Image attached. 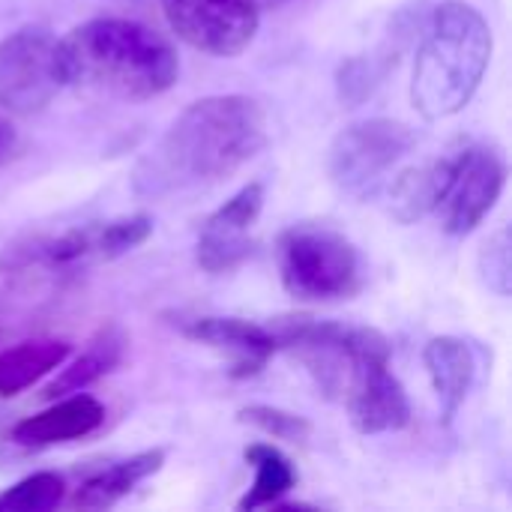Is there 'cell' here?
Returning <instances> with one entry per match:
<instances>
[{
  "label": "cell",
  "mask_w": 512,
  "mask_h": 512,
  "mask_svg": "<svg viewBox=\"0 0 512 512\" xmlns=\"http://www.w3.org/2000/svg\"><path fill=\"white\" fill-rule=\"evenodd\" d=\"M267 144V117L252 96L228 93L192 102L159 138L138 171V189L171 195L237 174Z\"/></svg>",
  "instance_id": "obj_1"
},
{
  "label": "cell",
  "mask_w": 512,
  "mask_h": 512,
  "mask_svg": "<svg viewBox=\"0 0 512 512\" xmlns=\"http://www.w3.org/2000/svg\"><path fill=\"white\" fill-rule=\"evenodd\" d=\"M66 87L90 96L144 102L168 93L180 75L174 45L129 18H93L60 39Z\"/></svg>",
  "instance_id": "obj_2"
},
{
  "label": "cell",
  "mask_w": 512,
  "mask_h": 512,
  "mask_svg": "<svg viewBox=\"0 0 512 512\" xmlns=\"http://www.w3.org/2000/svg\"><path fill=\"white\" fill-rule=\"evenodd\" d=\"M492 27L477 6L444 0L432 9L414 57L411 105L426 120L459 114L477 93L492 60Z\"/></svg>",
  "instance_id": "obj_3"
},
{
  "label": "cell",
  "mask_w": 512,
  "mask_h": 512,
  "mask_svg": "<svg viewBox=\"0 0 512 512\" xmlns=\"http://www.w3.org/2000/svg\"><path fill=\"white\" fill-rule=\"evenodd\" d=\"M279 348H288L315 378L318 390L336 402L378 366H390V342L369 327H348L315 318H282L270 327Z\"/></svg>",
  "instance_id": "obj_4"
},
{
  "label": "cell",
  "mask_w": 512,
  "mask_h": 512,
  "mask_svg": "<svg viewBox=\"0 0 512 512\" xmlns=\"http://www.w3.org/2000/svg\"><path fill=\"white\" fill-rule=\"evenodd\" d=\"M276 264L282 288L300 303L348 300L363 285L354 243L327 225H291L279 234Z\"/></svg>",
  "instance_id": "obj_5"
},
{
  "label": "cell",
  "mask_w": 512,
  "mask_h": 512,
  "mask_svg": "<svg viewBox=\"0 0 512 512\" xmlns=\"http://www.w3.org/2000/svg\"><path fill=\"white\" fill-rule=\"evenodd\" d=\"M153 231L150 216H123L111 222H90L57 237L36 234L9 243L0 252V273L27 270H75L102 261H114L141 246Z\"/></svg>",
  "instance_id": "obj_6"
},
{
  "label": "cell",
  "mask_w": 512,
  "mask_h": 512,
  "mask_svg": "<svg viewBox=\"0 0 512 512\" xmlns=\"http://www.w3.org/2000/svg\"><path fill=\"white\" fill-rule=\"evenodd\" d=\"M63 87V51L51 30L30 24L0 39V111L33 117Z\"/></svg>",
  "instance_id": "obj_7"
},
{
  "label": "cell",
  "mask_w": 512,
  "mask_h": 512,
  "mask_svg": "<svg viewBox=\"0 0 512 512\" xmlns=\"http://www.w3.org/2000/svg\"><path fill=\"white\" fill-rule=\"evenodd\" d=\"M417 135L408 123L372 117L345 126L327 156L330 180L348 195H366L381 186V180L411 153Z\"/></svg>",
  "instance_id": "obj_8"
},
{
  "label": "cell",
  "mask_w": 512,
  "mask_h": 512,
  "mask_svg": "<svg viewBox=\"0 0 512 512\" xmlns=\"http://www.w3.org/2000/svg\"><path fill=\"white\" fill-rule=\"evenodd\" d=\"M159 3L177 39L213 57H234L246 51L261 24V9L255 0H159Z\"/></svg>",
  "instance_id": "obj_9"
},
{
  "label": "cell",
  "mask_w": 512,
  "mask_h": 512,
  "mask_svg": "<svg viewBox=\"0 0 512 512\" xmlns=\"http://www.w3.org/2000/svg\"><path fill=\"white\" fill-rule=\"evenodd\" d=\"M507 186V165L498 150L471 144L453 153V174L435 210L441 228L453 237L471 234L498 204Z\"/></svg>",
  "instance_id": "obj_10"
},
{
  "label": "cell",
  "mask_w": 512,
  "mask_h": 512,
  "mask_svg": "<svg viewBox=\"0 0 512 512\" xmlns=\"http://www.w3.org/2000/svg\"><path fill=\"white\" fill-rule=\"evenodd\" d=\"M264 207V186L249 183L237 195H231L216 213L207 216L198 234V264L207 273H231L237 270L255 249L249 231L258 222Z\"/></svg>",
  "instance_id": "obj_11"
},
{
  "label": "cell",
  "mask_w": 512,
  "mask_h": 512,
  "mask_svg": "<svg viewBox=\"0 0 512 512\" xmlns=\"http://www.w3.org/2000/svg\"><path fill=\"white\" fill-rule=\"evenodd\" d=\"M183 336L192 342H201L222 354L228 360L231 378H249L258 375L270 357L279 351V342L270 327L243 321V318H192L180 324Z\"/></svg>",
  "instance_id": "obj_12"
},
{
  "label": "cell",
  "mask_w": 512,
  "mask_h": 512,
  "mask_svg": "<svg viewBox=\"0 0 512 512\" xmlns=\"http://www.w3.org/2000/svg\"><path fill=\"white\" fill-rule=\"evenodd\" d=\"M360 435L399 432L411 423V402L390 366H378L360 378V384L342 402Z\"/></svg>",
  "instance_id": "obj_13"
},
{
  "label": "cell",
  "mask_w": 512,
  "mask_h": 512,
  "mask_svg": "<svg viewBox=\"0 0 512 512\" xmlns=\"http://www.w3.org/2000/svg\"><path fill=\"white\" fill-rule=\"evenodd\" d=\"M102 420H105V408L93 396L72 393L69 399H60L51 408L15 423L12 441L21 447H54L96 432Z\"/></svg>",
  "instance_id": "obj_14"
},
{
  "label": "cell",
  "mask_w": 512,
  "mask_h": 512,
  "mask_svg": "<svg viewBox=\"0 0 512 512\" xmlns=\"http://www.w3.org/2000/svg\"><path fill=\"white\" fill-rule=\"evenodd\" d=\"M423 363L432 381V390L438 396L441 414L447 423H453V417L459 414V408L465 405L471 384H474V354L471 348L456 339V336H438L426 345L423 351Z\"/></svg>",
  "instance_id": "obj_15"
},
{
  "label": "cell",
  "mask_w": 512,
  "mask_h": 512,
  "mask_svg": "<svg viewBox=\"0 0 512 512\" xmlns=\"http://www.w3.org/2000/svg\"><path fill=\"white\" fill-rule=\"evenodd\" d=\"M450 174H453V153L402 171L390 183V213L405 225L435 216V210L447 192Z\"/></svg>",
  "instance_id": "obj_16"
},
{
  "label": "cell",
  "mask_w": 512,
  "mask_h": 512,
  "mask_svg": "<svg viewBox=\"0 0 512 512\" xmlns=\"http://www.w3.org/2000/svg\"><path fill=\"white\" fill-rule=\"evenodd\" d=\"M69 354L72 348L63 339H30L0 351V396L9 399L24 393L27 387L60 369Z\"/></svg>",
  "instance_id": "obj_17"
},
{
  "label": "cell",
  "mask_w": 512,
  "mask_h": 512,
  "mask_svg": "<svg viewBox=\"0 0 512 512\" xmlns=\"http://www.w3.org/2000/svg\"><path fill=\"white\" fill-rule=\"evenodd\" d=\"M165 462V453L162 450H147V453H138L126 462H117L99 474H93L72 498V507H81V510H105V507H114L120 498H126L141 480L153 477Z\"/></svg>",
  "instance_id": "obj_18"
},
{
  "label": "cell",
  "mask_w": 512,
  "mask_h": 512,
  "mask_svg": "<svg viewBox=\"0 0 512 512\" xmlns=\"http://www.w3.org/2000/svg\"><path fill=\"white\" fill-rule=\"evenodd\" d=\"M123 348H126L123 330L114 327V324L102 327V330L90 339V345L84 348V354H81L69 369H63V375H60L57 381H51V384L45 387V396H48V399H57V396H63V393H81L84 387H90L93 381L105 378L111 369L120 366Z\"/></svg>",
  "instance_id": "obj_19"
},
{
  "label": "cell",
  "mask_w": 512,
  "mask_h": 512,
  "mask_svg": "<svg viewBox=\"0 0 512 512\" xmlns=\"http://www.w3.org/2000/svg\"><path fill=\"white\" fill-rule=\"evenodd\" d=\"M246 462L255 468V483L246 492V498L237 504L240 510H258V507L279 504L297 483V471H294L291 459L282 450H276L273 444L246 447Z\"/></svg>",
  "instance_id": "obj_20"
},
{
  "label": "cell",
  "mask_w": 512,
  "mask_h": 512,
  "mask_svg": "<svg viewBox=\"0 0 512 512\" xmlns=\"http://www.w3.org/2000/svg\"><path fill=\"white\" fill-rule=\"evenodd\" d=\"M63 495H66L63 477L51 471H39L0 492V512H48L60 507Z\"/></svg>",
  "instance_id": "obj_21"
},
{
  "label": "cell",
  "mask_w": 512,
  "mask_h": 512,
  "mask_svg": "<svg viewBox=\"0 0 512 512\" xmlns=\"http://www.w3.org/2000/svg\"><path fill=\"white\" fill-rule=\"evenodd\" d=\"M480 276L483 282L498 294V297H510L512 282V240L510 228H498L480 249Z\"/></svg>",
  "instance_id": "obj_22"
},
{
  "label": "cell",
  "mask_w": 512,
  "mask_h": 512,
  "mask_svg": "<svg viewBox=\"0 0 512 512\" xmlns=\"http://www.w3.org/2000/svg\"><path fill=\"white\" fill-rule=\"evenodd\" d=\"M240 420L261 429L264 435L276 438V441H291V444H303L309 435H312V426L297 417V414H288L282 408H270V405H249L240 411Z\"/></svg>",
  "instance_id": "obj_23"
},
{
  "label": "cell",
  "mask_w": 512,
  "mask_h": 512,
  "mask_svg": "<svg viewBox=\"0 0 512 512\" xmlns=\"http://www.w3.org/2000/svg\"><path fill=\"white\" fill-rule=\"evenodd\" d=\"M18 150V132L12 129V123L0 114V165Z\"/></svg>",
  "instance_id": "obj_24"
},
{
  "label": "cell",
  "mask_w": 512,
  "mask_h": 512,
  "mask_svg": "<svg viewBox=\"0 0 512 512\" xmlns=\"http://www.w3.org/2000/svg\"><path fill=\"white\" fill-rule=\"evenodd\" d=\"M255 3H258V9H276V6H282L288 0H255Z\"/></svg>",
  "instance_id": "obj_25"
}]
</instances>
